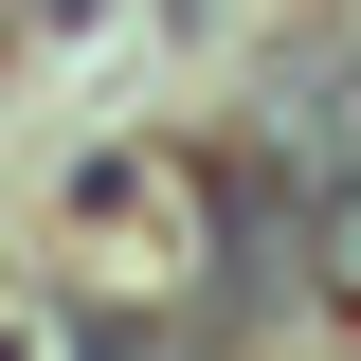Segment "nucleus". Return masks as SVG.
<instances>
[{
	"label": "nucleus",
	"instance_id": "nucleus-2",
	"mask_svg": "<svg viewBox=\"0 0 361 361\" xmlns=\"http://www.w3.org/2000/svg\"><path fill=\"white\" fill-rule=\"evenodd\" d=\"M18 18H37V0H0V37H18Z\"/></svg>",
	"mask_w": 361,
	"mask_h": 361
},
{
	"label": "nucleus",
	"instance_id": "nucleus-1",
	"mask_svg": "<svg viewBox=\"0 0 361 361\" xmlns=\"http://www.w3.org/2000/svg\"><path fill=\"white\" fill-rule=\"evenodd\" d=\"M73 361H199V343H180V325H145V307H90V325H73Z\"/></svg>",
	"mask_w": 361,
	"mask_h": 361
}]
</instances>
